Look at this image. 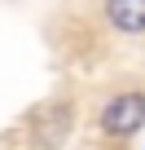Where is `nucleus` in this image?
<instances>
[{
    "instance_id": "nucleus-1",
    "label": "nucleus",
    "mask_w": 145,
    "mask_h": 150,
    "mask_svg": "<svg viewBox=\"0 0 145 150\" xmlns=\"http://www.w3.org/2000/svg\"><path fill=\"white\" fill-rule=\"evenodd\" d=\"M141 124H145V93H119L101 110V128L110 137H132Z\"/></svg>"
},
{
    "instance_id": "nucleus-2",
    "label": "nucleus",
    "mask_w": 145,
    "mask_h": 150,
    "mask_svg": "<svg viewBox=\"0 0 145 150\" xmlns=\"http://www.w3.org/2000/svg\"><path fill=\"white\" fill-rule=\"evenodd\" d=\"M106 18H110L114 31L141 35L145 31V0H106Z\"/></svg>"
}]
</instances>
